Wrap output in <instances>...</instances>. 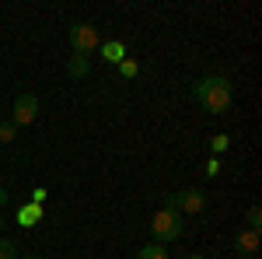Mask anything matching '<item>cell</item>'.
<instances>
[{
    "instance_id": "1",
    "label": "cell",
    "mask_w": 262,
    "mask_h": 259,
    "mask_svg": "<svg viewBox=\"0 0 262 259\" xmlns=\"http://www.w3.org/2000/svg\"><path fill=\"white\" fill-rule=\"evenodd\" d=\"M231 95H234V88H231V81L221 77V74L200 77L196 84H192V98H196V105H200L203 112H213V116L227 112V105H231Z\"/></svg>"
},
{
    "instance_id": "2",
    "label": "cell",
    "mask_w": 262,
    "mask_h": 259,
    "mask_svg": "<svg viewBox=\"0 0 262 259\" xmlns=\"http://www.w3.org/2000/svg\"><path fill=\"white\" fill-rule=\"evenodd\" d=\"M182 231H185V217H182L179 210H171V207H161V210L150 217V235H154L158 245L182 238Z\"/></svg>"
},
{
    "instance_id": "3",
    "label": "cell",
    "mask_w": 262,
    "mask_h": 259,
    "mask_svg": "<svg viewBox=\"0 0 262 259\" xmlns=\"http://www.w3.org/2000/svg\"><path fill=\"white\" fill-rule=\"evenodd\" d=\"M67 42H70L74 56H84V60H88L101 46V35H98V28H95L91 21H74V25L67 28Z\"/></svg>"
},
{
    "instance_id": "4",
    "label": "cell",
    "mask_w": 262,
    "mask_h": 259,
    "mask_svg": "<svg viewBox=\"0 0 262 259\" xmlns=\"http://www.w3.org/2000/svg\"><path fill=\"white\" fill-rule=\"evenodd\" d=\"M164 207L179 210L182 217L185 214H200L203 207H206V193L203 189H179V193H168L164 196Z\"/></svg>"
},
{
    "instance_id": "5",
    "label": "cell",
    "mask_w": 262,
    "mask_h": 259,
    "mask_svg": "<svg viewBox=\"0 0 262 259\" xmlns=\"http://www.w3.org/2000/svg\"><path fill=\"white\" fill-rule=\"evenodd\" d=\"M35 116H39V98L35 95H18L14 105H11V123L28 126V123H35Z\"/></svg>"
},
{
    "instance_id": "6",
    "label": "cell",
    "mask_w": 262,
    "mask_h": 259,
    "mask_svg": "<svg viewBox=\"0 0 262 259\" xmlns=\"http://www.w3.org/2000/svg\"><path fill=\"white\" fill-rule=\"evenodd\" d=\"M231 245H234V252H238V256L252 259L255 252H259V231H248V228H242V231H234Z\"/></svg>"
},
{
    "instance_id": "7",
    "label": "cell",
    "mask_w": 262,
    "mask_h": 259,
    "mask_svg": "<svg viewBox=\"0 0 262 259\" xmlns=\"http://www.w3.org/2000/svg\"><path fill=\"white\" fill-rule=\"evenodd\" d=\"M67 74L74 81H84L88 74H91V60H84V56H70L67 60Z\"/></svg>"
},
{
    "instance_id": "8",
    "label": "cell",
    "mask_w": 262,
    "mask_h": 259,
    "mask_svg": "<svg viewBox=\"0 0 262 259\" xmlns=\"http://www.w3.org/2000/svg\"><path fill=\"white\" fill-rule=\"evenodd\" d=\"M101 56L119 67V63L126 60V46H122V42H101Z\"/></svg>"
},
{
    "instance_id": "9",
    "label": "cell",
    "mask_w": 262,
    "mask_h": 259,
    "mask_svg": "<svg viewBox=\"0 0 262 259\" xmlns=\"http://www.w3.org/2000/svg\"><path fill=\"white\" fill-rule=\"evenodd\" d=\"M39 217H42V207H39V203H25V207L18 210V221H21V228H32V224H35Z\"/></svg>"
},
{
    "instance_id": "10",
    "label": "cell",
    "mask_w": 262,
    "mask_h": 259,
    "mask_svg": "<svg viewBox=\"0 0 262 259\" xmlns=\"http://www.w3.org/2000/svg\"><path fill=\"white\" fill-rule=\"evenodd\" d=\"M137 259H168V252H164V245H143L140 252H137Z\"/></svg>"
},
{
    "instance_id": "11",
    "label": "cell",
    "mask_w": 262,
    "mask_h": 259,
    "mask_svg": "<svg viewBox=\"0 0 262 259\" xmlns=\"http://www.w3.org/2000/svg\"><path fill=\"white\" fill-rule=\"evenodd\" d=\"M119 74H122L126 81H133L137 74H140V63H137V60H129V56H126V60L119 63Z\"/></svg>"
},
{
    "instance_id": "12",
    "label": "cell",
    "mask_w": 262,
    "mask_h": 259,
    "mask_svg": "<svg viewBox=\"0 0 262 259\" xmlns=\"http://www.w3.org/2000/svg\"><path fill=\"white\" fill-rule=\"evenodd\" d=\"M11 140H18V126L7 119V123H0V144H11Z\"/></svg>"
},
{
    "instance_id": "13",
    "label": "cell",
    "mask_w": 262,
    "mask_h": 259,
    "mask_svg": "<svg viewBox=\"0 0 262 259\" xmlns=\"http://www.w3.org/2000/svg\"><path fill=\"white\" fill-rule=\"evenodd\" d=\"M245 221H248V231H259V228H262V210H259V207H248Z\"/></svg>"
},
{
    "instance_id": "14",
    "label": "cell",
    "mask_w": 262,
    "mask_h": 259,
    "mask_svg": "<svg viewBox=\"0 0 262 259\" xmlns=\"http://www.w3.org/2000/svg\"><path fill=\"white\" fill-rule=\"evenodd\" d=\"M0 259H18V249H14L7 238H0Z\"/></svg>"
},
{
    "instance_id": "15",
    "label": "cell",
    "mask_w": 262,
    "mask_h": 259,
    "mask_svg": "<svg viewBox=\"0 0 262 259\" xmlns=\"http://www.w3.org/2000/svg\"><path fill=\"white\" fill-rule=\"evenodd\" d=\"M217 175H221V161L210 158V161H206V179H217Z\"/></svg>"
},
{
    "instance_id": "16",
    "label": "cell",
    "mask_w": 262,
    "mask_h": 259,
    "mask_svg": "<svg viewBox=\"0 0 262 259\" xmlns=\"http://www.w3.org/2000/svg\"><path fill=\"white\" fill-rule=\"evenodd\" d=\"M210 144H213V151H227V144H231V140L224 137V133H217V137L210 140Z\"/></svg>"
},
{
    "instance_id": "17",
    "label": "cell",
    "mask_w": 262,
    "mask_h": 259,
    "mask_svg": "<svg viewBox=\"0 0 262 259\" xmlns=\"http://www.w3.org/2000/svg\"><path fill=\"white\" fill-rule=\"evenodd\" d=\"M32 203H46V189H42V186H35V189H32Z\"/></svg>"
},
{
    "instance_id": "18",
    "label": "cell",
    "mask_w": 262,
    "mask_h": 259,
    "mask_svg": "<svg viewBox=\"0 0 262 259\" xmlns=\"http://www.w3.org/2000/svg\"><path fill=\"white\" fill-rule=\"evenodd\" d=\"M7 200H11V193H7V189H4V186H0V207H4V203H7Z\"/></svg>"
},
{
    "instance_id": "19",
    "label": "cell",
    "mask_w": 262,
    "mask_h": 259,
    "mask_svg": "<svg viewBox=\"0 0 262 259\" xmlns=\"http://www.w3.org/2000/svg\"><path fill=\"white\" fill-rule=\"evenodd\" d=\"M21 259H39V256H21Z\"/></svg>"
},
{
    "instance_id": "20",
    "label": "cell",
    "mask_w": 262,
    "mask_h": 259,
    "mask_svg": "<svg viewBox=\"0 0 262 259\" xmlns=\"http://www.w3.org/2000/svg\"><path fill=\"white\" fill-rule=\"evenodd\" d=\"M185 259H203V256H185Z\"/></svg>"
},
{
    "instance_id": "21",
    "label": "cell",
    "mask_w": 262,
    "mask_h": 259,
    "mask_svg": "<svg viewBox=\"0 0 262 259\" xmlns=\"http://www.w3.org/2000/svg\"><path fill=\"white\" fill-rule=\"evenodd\" d=\"M0 231H4V217H0Z\"/></svg>"
}]
</instances>
